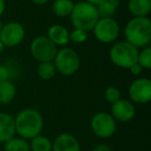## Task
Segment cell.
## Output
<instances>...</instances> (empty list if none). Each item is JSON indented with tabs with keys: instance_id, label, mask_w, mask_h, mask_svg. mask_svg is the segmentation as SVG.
<instances>
[{
	"instance_id": "6da1fadb",
	"label": "cell",
	"mask_w": 151,
	"mask_h": 151,
	"mask_svg": "<svg viewBox=\"0 0 151 151\" xmlns=\"http://www.w3.org/2000/svg\"><path fill=\"white\" fill-rule=\"evenodd\" d=\"M15 118L16 134L25 140H31L40 134L44 128V118L35 109H24Z\"/></svg>"
},
{
	"instance_id": "7a4b0ae2",
	"label": "cell",
	"mask_w": 151,
	"mask_h": 151,
	"mask_svg": "<svg viewBox=\"0 0 151 151\" xmlns=\"http://www.w3.org/2000/svg\"><path fill=\"white\" fill-rule=\"evenodd\" d=\"M124 37L127 42L143 49L151 42V21L148 17H132L124 27Z\"/></svg>"
},
{
	"instance_id": "3957f363",
	"label": "cell",
	"mask_w": 151,
	"mask_h": 151,
	"mask_svg": "<svg viewBox=\"0 0 151 151\" xmlns=\"http://www.w3.org/2000/svg\"><path fill=\"white\" fill-rule=\"evenodd\" d=\"M69 18L73 28L88 32L93 29L96 22L99 21V16L95 5L90 4L86 1H80L75 3Z\"/></svg>"
},
{
	"instance_id": "277c9868",
	"label": "cell",
	"mask_w": 151,
	"mask_h": 151,
	"mask_svg": "<svg viewBox=\"0 0 151 151\" xmlns=\"http://www.w3.org/2000/svg\"><path fill=\"white\" fill-rule=\"evenodd\" d=\"M139 49L130 45L126 40L116 42L111 47L109 52L110 60L117 67L128 69L132 65L137 63Z\"/></svg>"
},
{
	"instance_id": "5b68a950",
	"label": "cell",
	"mask_w": 151,
	"mask_h": 151,
	"mask_svg": "<svg viewBox=\"0 0 151 151\" xmlns=\"http://www.w3.org/2000/svg\"><path fill=\"white\" fill-rule=\"evenodd\" d=\"M53 63L59 73L65 77H70L80 68L81 60L77 51L71 48L63 47L62 49L57 51Z\"/></svg>"
},
{
	"instance_id": "8992f818",
	"label": "cell",
	"mask_w": 151,
	"mask_h": 151,
	"mask_svg": "<svg viewBox=\"0 0 151 151\" xmlns=\"http://www.w3.org/2000/svg\"><path fill=\"white\" fill-rule=\"evenodd\" d=\"M95 38L101 44H112L120 34V26L114 18H99L92 29Z\"/></svg>"
},
{
	"instance_id": "52a82bcc",
	"label": "cell",
	"mask_w": 151,
	"mask_h": 151,
	"mask_svg": "<svg viewBox=\"0 0 151 151\" xmlns=\"http://www.w3.org/2000/svg\"><path fill=\"white\" fill-rule=\"evenodd\" d=\"M57 51V47L44 35L36 36L30 44V53L38 62H52Z\"/></svg>"
},
{
	"instance_id": "ba28073f",
	"label": "cell",
	"mask_w": 151,
	"mask_h": 151,
	"mask_svg": "<svg viewBox=\"0 0 151 151\" xmlns=\"http://www.w3.org/2000/svg\"><path fill=\"white\" fill-rule=\"evenodd\" d=\"M90 126L92 132L96 137L101 139H108L115 134L117 123L110 113L99 112L91 118Z\"/></svg>"
},
{
	"instance_id": "9c48e42d",
	"label": "cell",
	"mask_w": 151,
	"mask_h": 151,
	"mask_svg": "<svg viewBox=\"0 0 151 151\" xmlns=\"http://www.w3.org/2000/svg\"><path fill=\"white\" fill-rule=\"evenodd\" d=\"M25 28L20 22L11 21L3 24L0 31V42L7 48H15L22 44L25 38Z\"/></svg>"
},
{
	"instance_id": "30bf717a",
	"label": "cell",
	"mask_w": 151,
	"mask_h": 151,
	"mask_svg": "<svg viewBox=\"0 0 151 151\" xmlns=\"http://www.w3.org/2000/svg\"><path fill=\"white\" fill-rule=\"evenodd\" d=\"M128 95L132 103L138 105L148 104L151 101V80L149 78H139L132 81L128 88Z\"/></svg>"
},
{
	"instance_id": "8fae6325",
	"label": "cell",
	"mask_w": 151,
	"mask_h": 151,
	"mask_svg": "<svg viewBox=\"0 0 151 151\" xmlns=\"http://www.w3.org/2000/svg\"><path fill=\"white\" fill-rule=\"evenodd\" d=\"M111 114L116 121L128 122L134 119L136 115V108L134 103L125 99H118L116 103L112 104Z\"/></svg>"
},
{
	"instance_id": "7c38bea8",
	"label": "cell",
	"mask_w": 151,
	"mask_h": 151,
	"mask_svg": "<svg viewBox=\"0 0 151 151\" xmlns=\"http://www.w3.org/2000/svg\"><path fill=\"white\" fill-rule=\"evenodd\" d=\"M52 151H81V146L75 136L63 132L55 138L52 143Z\"/></svg>"
},
{
	"instance_id": "4fadbf2b",
	"label": "cell",
	"mask_w": 151,
	"mask_h": 151,
	"mask_svg": "<svg viewBox=\"0 0 151 151\" xmlns=\"http://www.w3.org/2000/svg\"><path fill=\"white\" fill-rule=\"evenodd\" d=\"M15 134V118L7 113L0 112V143H6Z\"/></svg>"
},
{
	"instance_id": "5bb4252c",
	"label": "cell",
	"mask_w": 151,
	"mask_h": 151,
	"mask_svg": "<svg viewBox=\"0 0 151 151\" xmlns=\"http://www.w3.org/2000/svg\"><path fill=\"white\" fill-rule=\"evenodd\" d=\"M46 36L56 47H65L69 42V31L66 27L59 24L50 26Z\"/></svg>"
},
{
	"instance_id": "9a60e30c",
	"label": "cell",
	"mask_w": 151,
	"mask_h": 151,
	"mask_svg": "<svg viewBox=\"0 0 151 151\" xmlns=\"http://www.w3.org/2000/svg\"><path fill=\"white\" fill-rule=\"evenodd\" d=\"M127 9L132 17H148L151 12V0H128Z\"/></svg>"
},
{
	"instance_id": "2e32d148",
	"label": "cell",
	"mask_w": 151,
	"mask_h": 151,
	"mask_svg": "<svg viewBox=\"0 0 151 151\" xmlns=\"http://www.w3.org/2000/svg\"><path fill=\"white\" fill-rule=\"evenodd\" d=\"M120 6V0H103L96 5L99 18H113Z\"/></svg>"
},
{
	"instance_id": "e0dca14e",
	"label": "cell",
	"mask_w": 151,
	"mask_h": 151,
	"mask_svg": "<svg viewBox=\"0 0 151 151\" xmlns=\"http://www.w3.org/2000/svg\"><path fill=\"white\" fill-rule=\"evenodd\" d=\"M75 2L73 0H55L52 4V11L59 18H67L73 12Z\"/></svg>"
},
{
	"instance_id": "ac0fdd59",
	"label": "cell",
	"mask_w": 151,
	"mask_h": 151,
	"mask_svg": "<svg viewBox=\"0 0 151 151\" xmlns=\"http://www.w3.org/2000/svg\"><path fill=\"white\" fill-rule=\"evenodd\" d=\"M16 86L9 80L0 83V104H9L16 96Z\"/></svg>"
},
{
	"instance_id": "d6986e66",
	"label": "cell",
	"mask_w": 151,
	"mask_h": 151,
	"mask_svg": "<svg viewBox=\"0 0 151 151\" xmlns=\"http://www.w3.org/2000/svg\"><path fill=\"white\" fill-rule=\"evenodd\" d=\"M30 151H52V142L49 138L42 134L34 137L29 143Z\"/></svg>"
},
{
	"instance_id": "ffe728a7",
	"label": "cell",
	"mask_w": 151,
	"mask_h": 151,
	"mask_svg": "<svg viewBox=\"0 0 151 151\" xmlns=\"http://www.w3.org/2000/svg\"><path fill=\"white\" fill-rule=\"evenodd\" d=\"M56 73V67H55L53 61L52 62H40L37 65V68H36V73H37L38 78L45 81L53 79Z\"/></svg>"
},
{
	"instance_id": "44dd1931",
	"label": "cell",
	"mask_w": 151,
	"mask_h": 151,
	"mask_svg": "<svg viewBox=\"0 0 151 151\" xmlns=\"http://www.w3.org/2000/svg\"><path fill=\"white\" fill-rule=\"evenodd\" d=\"M5 151H30V146L27 140L21 137H14L4 143Z\"/></svg>"
},
{
	"instance_id": "7402d4cb",
	"label": "cell",
	"mask_w": 151,
	"mask_h": 151,
	"mask_svg": "<svg viewBox=\"0 0 151 151\" xmlns=\"http://www.w3.org/2000/svg\"><path fill=\"white\" fill-rule=\"evenodd\" d=\"M137 63L142 67L143 69H150L151 68V48L145 47L141 49L138 53Z\"/></svg>"
},
{
	"instance_id": "603a6c76",
	"label": "cell",
	"mask_w": 151,
	"mask_h": 151,
	"mask_svg": "<svg viewBox=\"0 0 151 151\" xmlns=\"http://www.w3.org/2000/svg\"><path fill=\"white\" fill-rule=\"evenodd\" d=\"M88 38V32L84 30L73 28L71 31H69V42H73V44H83Z\"/></svg>"
},
{
	"instance_id": "cb8c5ba5",
	"label": "cell",
	"mask_w": 151,
	"mask_h": 151,
	"mask_svg": "<svg viewBox=\"0 0 151 151\" xmlns=\"http://www.w3.org/2000/svg\"><path fill=\"white\" fill-rule=\"evenodd\" d=\"M105 99L108 103H110L112 105V104L116 103L118 99H121V92H120V90L117 87L110 86L105 91Z\"/></svg>"
},
{
	"instance_id": "d4e9b609",
	"label": "cell",
	"mask_w": 151,
	"mask_h": 151,
	"mask_svg": "<svg viewBox=\"0 0 151 151\" xmlns=\"http://www.w3.org/2000/svg\"><path fill=\"white\" fill-rule=\"evenodd\" d=\"M11 77V71L5 65L0 64V83L4 82V81L9 80Z\"/></svg>"
},
{
	"instance_id": "484cf974",
	"label": "cell",
	"mask_w": 151,
	"mask_h": 151,
	"mask_svg": "<svg viewBox=\"0 0 151 151\" xmlns=\"http://www.w3.org/2000/svg\"><path fill=\"white\" fill-rule=\"evenodd\" d=\"M128 69H129L130 73H132V76H139V75H141V73L143 71V68L138 63H134V64L132 65Z\"/></svg>"
},
{
	"instance_id": "4316f807",
	"label": "cell",
	"mask_w": 151,
	"mask_h": 151,
	"mask_svg": "<svg viewBox=\"0 0 151 151\" xmlns=\"http://www.w3.org/2000/svg\"><path fill=\"white\" fill-rule=\"evenodd\" d=\"M92 151H111V149H110L109 146H107L105 144H99L93 147Z\"/></svg>"
},
{
	"instance_id": "83f0119b",
	"label": "cell",
	"mask_w": 151,
	"mask_h": 151,
	"mask_svg": "<svg viewBox=\"0 0 151 151\" xmlns=\"http://www.w3.org/2000/svg\"><path fill=\"white\" fill-rule=\"evenodd\" d=\"M5 7H6L5 0H0V19H1V17H2L3 14H4Z\"/></svg>"
},
{
	"instance_id": "f1b7e54d",
	"label": "cell",
	"mask_w": 151,
	"mask_h": 151,
	"mask_svg": "<svg viewBox=\"0 0 151 151\" xmlns=\"http://www.w3.org/2000/svg\"><path fill=\"white\" fill-rule=\"evenodd\" d=\"M32 2L34 4H37V5H44V4H47V3L50 1V0H31Z\"/></svg>"
},
{
	"instance_id": "f546056e",
	"label": "cell",
	"mask_w": 151,
	"mask_h": 151,
	"mask_svg": "<svg viewBox=\"0 0 151 151\" xmlns=\"http://www.w3.org/2000/svg\"><path fill=\"white\" fill-rule=\"evenodd\" d=\"M84 1H86V2H88V3H90V4H93V5L96 6V5H99L103 0H84Z\"/></svg>"
},
{
	"instance_id": "4dcf8cb0",
	"label": "cell",
	"mask_w": 151,
	"mask_h": 151,
	"mask_svg": "<svg viewBox=\"0 0 151 151\" xmlns=\"http://www.w3.org/2000/svg\"><path fill=\"white\" fill-rule=\"evenodd\" d=\"M4 51V46L2 45V42H0V55L2 54V52Z\"/></svg>"
},
{
	"instance_id": "1f68e13d",
	"label": "cell",
	"mask_w": 151,
	"mask_h": 151,
	"mask_svg": "<svg viewBox=\"0 0 151 151\" xmlns=\"http://www.w3.org/2000/svg\"><path fill=\"white\" fill-rule=\"evenodd\" d=\"M2 26H3V23H2V21L0 20V31H1V29H2Z\"/></svg>"
}]
</instances>
